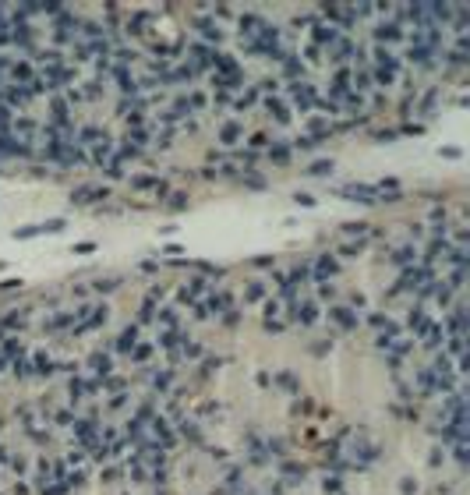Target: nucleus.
<instances>
[{
	"label": "nucleus",
	"mask_w": 470,
	"mask_h": 495,
	"mask_svg": "<svg viewBox=\"0 0 470 495\" xmlns=\"http://www.w3.org/2000/svg\"><path fill=\"white\" fill-rule=\"evenodd\" d=\"M0 365H4V357H0Z\"/></svg>",
	"instance_id": "ddd939ff"
},
{
	"label": "nucleus",
	"mask_w": 470,
	"mask_h": 495,
	"mask_svg": "<svg viewBox=\"0 0 470 495\" xmlns=\"http://www.w3.org/2000/svg\"><path fill=\"white\" fill-rule=\"evenodd\" d=\"M375 36H378V43H396V39H403V25L400 22H382L375 28Z\"/></svg>",
	"instance_id": "f03ea898"
},
{
	"label": "nucleus",
	"mask_w": 470,
	"mask_h": 495,
	"mask_svg": "<svg viewBox=\"0 0 470 495\" xmlns=\"http://www.w3.org/2000/svg\"><path fill=\"white\" fill-rule=\"evenodd\" d=\"M410 64H421V67H431V57H435V50L431 46H424V43H410Z\"/></svg>",
	"instance_id": "7ed1b4c3"
},
{
	"label": "nucleus",
	"mask_w": 470,
	"mask_h": 495,
	"mask_svg": "<svg viewBox=\"0 0 470 495\" xmlns=\"http://www.w3.org/2000/svg\"><path fill=\"white\" fill-rule=\"evenodd\" d=\"M315 273H318V283H325V276L336 273V262H332L329 255H325V258H318V262H315Z\"/></svg>",
	"instance_id": "6e6552de"
},
{
	"label": "nucleus",
	"mask_w": 470,
	"mask_h": 495,
	"mask_svg": "<svg viewBox=\"0 0 470 495\" xmlns=\"http://www.w3.org/2000/svg\"><path fill=\"white\" fill-rule=\"evenodd\" d=\"M294 319H300V322H315V319H318V308H315L311 301H297V304H294Z\"/></svg>",
	"instance_id": "423d86ee"
},
{
	"label": "nucleus",
	"mask_w": 470,
	"mask_h": 495,
	"mask_svg": "<svg viewBox=\"0 0 470 495\" xmlns=\"http://www.w3.org/2000/svg\"><path fill=\"white\" fill-rule=\"evenodd\" d=\"M88 368H92L96 375H103V379H106V375L113 371V361H110L106 354H92V357H88Z\"/></svg>",
	"instance_id": "39448f33"
},
{
	"label": "nucleus",
	"mask_w": 470,
	"mask_h": 495,
	"mask_svg": "<svg viewBox=\"0 0 470 495\" xmlns=\"http://www.w3.org/2000/svg\"><path fill=\"white\" fill-rule=\"evenodd\" d=\"M265 110H269V117H276L279 124L290 121V110H286V103H283V99H265Z\"/></svg>",
	"instance_id": "20e7f679"
},
{
	"label": "nucleus",
	"mask_w": 470,
	"mask_h": 495,
	"mask_svg": "<svg viewBox=\"0 0 470 495\" xmlns=\"http://www.w3.org/2000/svg\"><path fill=\"white\" fill-rule=\"evenodd\" d=\"M71 393H78L74 400H85L88 393H96V382H88V379H74V382H71Z\"/></svg>",
	"instance_id": "1a4fd4ad"
},
{
	"label": "nucleus",
	"mask_w": 470,
	"mask_h": 495,
	"mask_svg": "<svg viewBox=\"0 0 470 495\" xmlns=\"http://www.w3.org/2000/svg\"><path fill=\"white\" fill-rule=\"evenodd\" d=\"M329 315H332V319H336L340 325H354V322H357V319H354V315H350V308H332Z\"/></svg>",
	"instance_id": "9d476101"
},
{
	"label": "nucleus",
	"mask_w": 470,
	"mask_h": 495,
	"mask_svg": "<svg viewBox=\"0 0 470 495\" xmlns=\"http://www.w3.org/2000/svg\"><path fill=\"white\" fill-rule=\"evenodd\" d=\"M290 99L297 103L300 110H311L315 103H318V92H315L308 82H294V85H290Z\"/></svg>",
	"instance_id": "f257e3e1"
},
{
	"label": "nucleus",
	"mask_w": 470,
	"mask_h": 495,
	"mask_svg": "<svg viewBox=\"0 0 470 495\" xmlns=\"http://www.w3.org/2000/svg\"><path fill=\"white\" fill-rule=\"evenodd\" d=\"M237 134H240L237 124H226V128H223V142H237Z\"/></svg>",
	"instance_id": "f8f14e48"
},
{
	"label": "nucleus",
	"mask_w": 470,
	"mask_h": 495,
	"mask_svg": "<svg viewBox=\"0 0 470 495\" xmlns=\"http://www.w3.org/2000/svg\"><path fill=\"white\" fill-rule=\"evenodd\" d=\"M410 258H417V251H414V248H400V251H396V262H400V265H406Z\"/></svg>",
	"instance_id": "9b49d317"
},
{
	"label": "nucleus",
	"mask_w": 470,
	"mask_h": 495,
	"mask_svg": "<svg viewBox=\"0 0 470 495\" xmlns=\"http://www.w3.org/2000/svg\"><path fill=\"white\" fill-rule=\"evenodd\" d=\"M134 343H138V329L131 325V329H124V333L117 336V350H128V354H131V350H134Z\"/></svg>",
	"instance_id": "0eeeda50"
}]
</instances>
